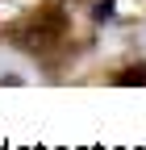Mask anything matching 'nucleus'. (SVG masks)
I'll use <instances>...</instances> for the list:
<instances>
[{
  "label": "nucleus",
  "mask_w": 146,
  "mask_h": 150,
  "mask_svg": "<svg viewBox=\"0 0 146 150\" xmlns=\"http://www.w3.org/2000/svg\"><path fill=\"white\" fill-rule=\"evenodd\" d=\"M117 83H146V67H130V71H117Z\"/></svg>",
  "instance_id": "obj_1"
}]
</instances>
